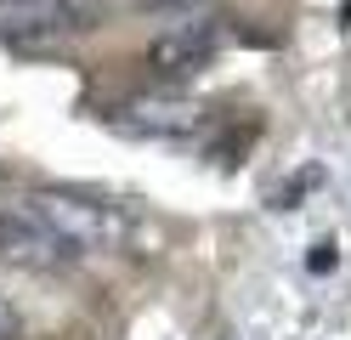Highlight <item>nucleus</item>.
Listing matches in <instances>:
<instances>
[{
    "mask_svg": "<svg viewBox=\"0 0 351 340\" xmlns=\"http://www.w3.org/2000/svg\"><path fill=\"white\" fill-rule=\"evenodd\" d=\"M0 261H12L23 272H69L85 256L62 233H51L29 204H17V210H0Z\"/></svg>",
    "mask_w": 351,
    "mask_h": 340,
    "instance_id": "obj_5",
    "label": "nucleus"
},
{
    "mask_svg": "<svg viewBox=\"0 0 351 340\" xmlns=\"http://www.w3.org/2000/svg\"><path fill=\"white\" fill-rule=\"evenodd\" d=\"M108 131L136 136V142H193L210 131V108L182 97V91H136L102 113Z\"/></svg>",
    "mask_w": 351,
    "mask_h": 340,
    "instance_id": "obj_2",
    "label": "nucleus"
},
{
    "mask_svg": "<svg viewBox=\"0 0 351 340\" xmlns=\"http://www.w3.org/2000/svg\"><path fill=\"white\" fill-rule=\"evenodd\" d=\"M102 23L97 0H0V40L17 45H46V40H69Z\"/></svg>",
    "mask_w": 351,
    "mask_h": 340,
    "instance_id": "obj_4",
    "label": "nucleus"
},
{
    "mask_svg": "<svg viewBox=\"0 0 351 340\" xmlns=\"http://www.w3.org/2000/svg\"><path fill=\"white\" fill-rule=\"evenodd\" d=\"M335 267V256H328V244H317V256H312V272H328Z\"/></svg>",
    "mask_w": 351,
    "mask_h": 340,
    "instance_id": "obj_8",
    "label": "nucleus"
},
{
    "mask_svg": "<svg viewBox=\"0 0 351 340\" xmlns=\"http://www.w3.org/2000/svg\"><path fill=\"white\" fill-rule=\"evenodd\" d=\"M142 6H153V12H176V6H199V0H142Z\"/></svg>",
    "mask_w": 351,
    "mask_h": 340,
    "instance_id": "obj_7",
    "label": "nucleus"
},
{
    "mask_svg": "<svg viewBox=\"0 0 351 340\" xmlns=\"http://www.w3.org/2000/svg\"><path fill=\"white\" fill-rule=\"evenodd\" d=\"M29 210L51 227V233H62L80 256H91V249H114L125 238V210L114 199H97V193H74V188H34Z\"/></svg>",
    "mask_w": 351,
    "mask_h": 340,
    "instance_id": "obj_1",
    "label": "nucleus"
},
{
    "mask_svg": "<svg viewBox=\"0 0 351 340\" xmlns=\"http://www.w3.org/2000/svg\"><path fill=\"white\" fill-rule=\"evenodd\" d=\"M221 52H227V17H199V23H176V29L153 34L142 52V68L159 85H182L193 74H204Z\"/></svg>",
    "mask_w": 351,
    "mask_h": 340,
    "instance_id": "obj_3",
    "label": "nucleus"
},
{
    "mask_svg": "<svg viewBox=\"0 0 351 340\" xmlns=\"http://www.w3.org/2000/svg\"><path fill=\"white\" fill-rule=\"evenodd\" d=\"M0 340H23V317H17V306L0 295Z\"/></svg>",
    "mask_w": 351,
    "mask_h": 340,
    "instance_id": "obj_6",
    "label": "nucleus"
}]
</instances>
